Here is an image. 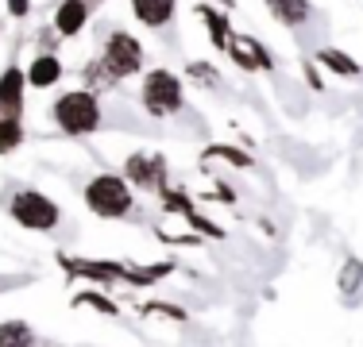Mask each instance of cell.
Returning a JSON list of instances; mask_svg holds the SVG:
<instances>
[{
  "label": "cell",
  "mask_w": 363,
  "mask_h": 347,
  "mask_svg": "<svg viewBox=\"0 0 363 347\" xmlns=\"http://www.w3.org/2000/svg\"><path fill=\"white\" fill-rule=\"evenodd\" d=\"M174 12H178V0H132V16L140 20V28H147V31L170 28Z\"/></svg>",
  "instance_id": "10"
},
{
  "label": "cell",
  "mask_w": 363,
  "mask_h": 347,
  "mask_svg": "<svg viewBox=\"0 0 363 347\" xmlns=\"http://www.w3.org/2000/svg\"><path fill=\"white\" fill-rule=\"evenodd\" d=\"M143 58H147V50H143V42L135 39L132 31L112 28V31L105 35V42H101L97 62L105 66V74L112 77V85H116V81H128V77L140 74V69H143Z\"/></svg>",
  "instance_id": "4"
},
{
  "label": "cell",
  "mask_w": 363,
  "mask_h": 347,
  "mask_svg": "<svg viewBox=\"0 0 363 347\" xmlns=\"http://www.w3.org/2000/svg\"><path fill=\"white\" fill-rule=\"evenodd\" d=\"M23 97H28V74L20 62H8L0 74V116H23Z\"/></svg>",
  "instance_id": "9"
},
{
  "label": "cell",
  "mask_w": 363,
  "mask_h": 347,
  "mask_svg": "<svg viewBox=\"0 0 363 347\" xmlns=\"http://www.w3.org/2000/svg\"><path fill=\"white\" fill-rule=\"evenodd\" d=\"M4 8H8L12 20H28L31 16V0H4Z\"/></svg>",
  "instance_id": "21"
},
{
  "label": "cell",
  "mask_w": 363,
  "mask_h": 347,
  "mask_svg": "<svg viewBox=\"0 0 363 347\" xmlns=\"http://www.w3.org/2000/svg\"><path fill=\"white\" fill-rule=\"evenodd\" d=\"M89 4H93V0H89Z\"/></svg>",
  "instance_id": "23"
},
{
  "label": "cell",
  "mask_w": 363,
  "mask_h": 347,
  "mask_svg": "<svg viewBox=\"0 0 363 347\" xmlns=\"http://www.w3.org/2000/svg\"><path fill=\"white\" fill-rule=\"evenodd\" d=\"M74 305H93L97 312H105V317H116V312H120V305H116V301H108L105 293H97V290H85V293H77V297H74Z\"/></svg>",
  "instance_id": "19"
},
{
  "label": "cell",
  "mask_w": 363,
  "mask_h": 347,
  "mask_svg": "<svg viewBox=\"0 0 363 347\" xmlns=\"http://www.w3.org/2000/svg\"><path fill=\"white\" fill-rule=\"evenodd\" d=\"M194 16L205 23V31H209V39H213V50H228V39H232L228 16H224L220 8H213V4H194Z\"/></svg>",
  "instance_id": "12"
},
{
  "label": "cell",
  "mask_w": 363,
  "mask_h": 347,
  "mask_svg": "<svg viewBox=\"0 0 363 347\" xmlns=\"http://www.w3.org/2000/svg\"><path fill=\"white\" fill-rule=\"evenodd\" d=\"M317 62H321L328 74H336V77H359L363 74V66L356 62V58L348 55V50H336V47H321L317 50Z\"/></svg>",
  "instance_id": "14"
},
{
  "label": "cell",
  "mask_w": 363,
  "mask_h": 347,
  "mask_svg": "<svg viewBox=\"0 0 363 347\" xmlns=\"http://www.w3.org/2000/svg\"><path fill=\"white\" fill-rule=\"evenodd\" d=\"M267 12L282 23V28H301L313 16V0H267Z\"/></svg>",
  "instance_id": "13"
},
{
  "label": "cell",
  "mask_w": 363,
  "mask_h": 347,
  "mask_svg": "<svg viewBox=\"0 0 363 347\" xmlns=\"http://www.w3.org/2000/svg\"><path fill=\"white\" fill-rule=\"evenodd\" d=\"M124 181L132 189H143V193H159L162 186H167V159H162L159 151H135L128 154L124 162Z\"/></svg>",
  "instance_id": "6"
},
{
  "label": "cell",
  "mask_w": 363,
  "mask_h": 347,
  "mask_svg": "<svg viewBox=\"0 0 363 347\" xmlns=\"http://www.w3.org/2000/svg\"><path fill=\"white\" fill-rule=\"evenodd\" d=\"M140 104L147 108V116L167 120L186 104V81L174 74V69H147L140 81Z\"/></svg>",
  "instance_id": "3"
},
{
  "label": "cell",
  "mask_w": 363,
  "mask_h": 347,
  "mask_svg": "<svg viewBox=\"0 0 363 347\" xmlns=\"http://www.w3.org/2000/svg\"><path fill=\"white\" fill-rule=\"evenodd\" d=\"M23 143V116H0V159L16 154Z\"/></svg>",
  "instance_id": "16"
},
{
  "label": "cell",
  "mask_w": 363,
  "mask_h": 347,
  "mask_svg": "<svg viewBox=\"0 0 363 347\" xmlns=\"http://www.w3.org/2000/svg\"><path fill=\"white\" fill-rule=\"evenodd\" d=\"M0 347H35L28 320H0Z\"/></svg>",
  "instance_id": "15"
},
{
  "label": "cell",
  "mask_w": 363,
  "mask_h": 347,
  "mask_svg": "<svg viewBox=\"0 0 363 347\" xmlns=\"http://www.w3.org/2000/svg\"><path fill=\"white\" fill-rule=\"evenodd\" d=\"M359 285H363V263H359V258H348L344 271H340V293H344V297H356Z\"/></svg>",
  "instance_id": "17"
},
{
  "label": "cell",
  "mask_w": 363,
  "mask_h": 347,
  "mask_svg": "<svg viewBox=\"0 0 363 347\" xmlns=\"http://www.w3.org/2000/svg\"><path fill=\"white\" fill-rule=\"evenodd\" d=\"M8 216L28 232H55L62 224V208L39 189H16L8 197Z\"/></svg>",
  "instance_id": "5"
},
{
  "label": "cell",
  "mask_w": 363,
  "mask_h": 347,
  "mask_svg": "<svg viewBox=\"0 0 363 347\" xmlns=\"http://www.w3.org/2000/svg\"><path fill=\"white\" fill-rule=\"evenodd\" d=\"M50 120L62 135L82 139L93 135L105 127V108H101V97L89 89H70V93H58V101L50 104Z\"/></svg>",
  "instance_id": "1"
},
{
  "label": "cell",
  "mask_w": 363,
  "mask_h": 347,
  "mask_svg": "<svg viewBox=\"0 0 363 347\" xmlns=\"http://www.w3.org/2000/svg\"><path fill=\"white\" fill-rule=\"evenodd\" d=\"M224 55L232 58L244 74H252V69H274V58L267 55V47L259 39H252V35H240V31H232V39H228V50Z\"/></svg>",
  "instance_id": "7"
},
{
  "label": "cell",
  "mask_w": 363,
  "mask_h": 347,
  "mask_svg": "<svg viewBox=\"0 0 363 347\" xmlns=\"http://www.w3.org/2000/svg\"><path fill=\"white\" fill-rule=\"evenodd\" d=\"M89 20H93V4H89V0H62V4L55 8L50 28H55L58 39H77V35L89 28Z\"/></svg>",
  "instance_id": "8"
},
{
  "label": "cell",
  "mask_w": 363,
  "mask_h": 347,
  "mask_svg": "<svg viewBox=\"0 0 363 347\" xmlns=\"http://www.w3.org/2000/svg\"><path fill=\"white\" fill-rule=\"evenodd\" d=\"M85 205L101 220H128L135 212V189L124 181V174H93L82 189Z\"/></svg>",
  "instance_id": "2"
},
{
  "label": "cell",
  "mask_w": 363,
  "mask_h": 347,
  "mask_svg": "<svg viewBox=\"0 0 363 347\" xmlns=\"http://www.w3.org/2000/svg\"><path fill=\"white\" fill-rule=\"evenodd\" d=\"M186 77H189V81H197V85H205V89H213V85L220 81V69L213 66V62H189L186 66Z\"/></svg>",
  "instance_id": "18"
},
{
  "label": "cell",
  "mask_w": 363,
  "mask_h": 347,
  "mask_svg": "<svg viewBox=\"0 0 363 347\" xmlns=\"http://www.w3.org/2000/svg\"><path fill=\"white\" fill-rule=\"evenodd\" d=\"M23 74H28V85H31V89L43 93V89H55V85L62 81V62H58V55H35Z\"/></svg>",
  "instance_id": "11"
},
{
  "label": "cell",
  "mask_w": 363,
  "mask_h": 347,
  "mask_svg": "<svg viewBox=\"0 0 363 347\" xmlns=\"http://www.w3.org/2000/svg\"><path fill=\"white\" fill-rule=\"evenodd\" d=\"M201 159H228L232 166H252V159L244 151H236V147H205Z\"/></svg>",
  "instance_id": "20"
},
{
  "label": "cell",
  "mask_w": 363,
  "mask_h": 347,
  "mask_svg": "<svg viewBox=\"0 0 363 347\" xmlns=\"http://www.w3.org/2000/svg\"><path fill=\"white\" fill-rule=\"evenodd\" d=\"M140 312H167V317H174V320H186V312L182 309H170V305H159V301H143Z\"/></svg>",
  "instance_id": "22"
}]
</instances>
